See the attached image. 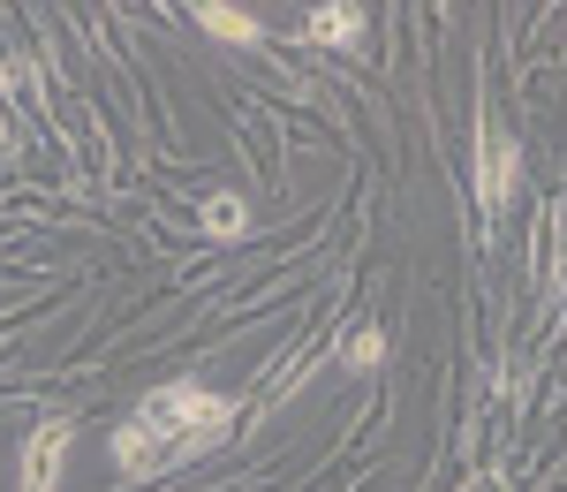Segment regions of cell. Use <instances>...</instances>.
<instances>
[{
  "label": "cell",
  "mask_w": 567,
  "mask_h": 492,
  "mask_svg": "<svg viewBox=\"0 0 567 492\" xmlns=\"http://www.w3.org/2000/svg\"><path fill=\"white\" fill-rule=\"evenodd\" d=\"M205 227H213V235H243V227H250L243 197H213V205H205Z\"/></svg>",
  "instance_id": "cell-6"
},
{
  "label": "cell",
  "mask_w": 567,
  "mask_h": 492,
  "mask_svg": "<svg viewBox=\"0 0 567 492\" xmlns=\"http://www.w3.org/2000/svg\"><path fill=\"white\" fill-rule=\"evenodd\" d=\"M355 31H363L355 8H318V16H310V39H326V45H355Z\"/></svg>",
  "instance_id": "cell-3"
},
{
  "label": "cell",
  "mask_w": 567,
  "mask_h": 492,
  "mask_svg": "<svg viewBox=\"0 0 567 492\" xmlns=\"http://www.w3.org/2000/svg\"><path fill=\"white\" fill-rule=\"evenodd\" d=\"M227 417H235V409L219 402L213 387H189V379H182V387L152 394V402L130 417V432H122V462H130V470H159V462H175V454L219 440Z\"/></svg>",
  "instance_id": "cell-1"
},
{
  "label": "cell",
  "mask_w": 567,
  "mask_h": 492,
  "mask_svg": "<svg viewBox=\"0 0 567 492\" xmlns=\"http://www.w3.org/2000/svg\"><path fill=\"white\" fill-rule=\"evenodd\" d=\"M197 23H205L213 39H258L265 31L258 16H243V8H197Z\"/></svg>",
  "instance_id": "cell-4"
},
{
  "label": "cell",
  "mask_w": 567,
  "mask_h": 492,
  "mask_svg": "<svg viewBox=\"0 0 567 492\" xmlns=\"http://www.w3.org/2000/svg\"><path fill=\"white\" fill-rule=\"evenodd\" d=\"M515 189V136H484V197L499 205Z\"/></svg>",
  "instance_id": "cell-2"
},
{
  "label": "cell",
  "mask_w": 567,
  "mask_h": 492,
  "mask_svg": "<svg viewBox=\"0 0 567 492\" xmlns=\"http://www.w3.org/2000/svg\"><path fill=\"white\" fill-rule=\"evenodd\" d=\"M341 357H349V363H355V371H371V363L386 357V334H379V326H355L349 341H341Z\"/></svg>",
  "instance_id": "cell-5"
}]
</instances>
